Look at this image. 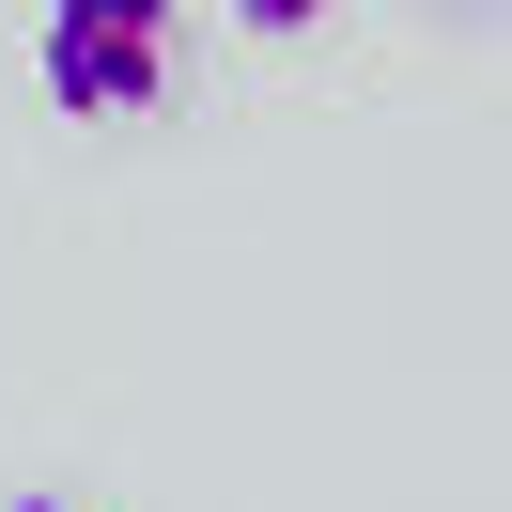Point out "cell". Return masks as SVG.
Returning a JSON list of instances; mask_svg holds the SVG:
<instances>
[{"instance_id": "obj_3", "label": "cell", "mask_w": 512, "mask_h": 512, "mask_svg": "<svg viewBox=\"0 0 512 512\" xmlns=\"http://www.w3.org/2000/svg\"><path fill=\"white\" fill-rule=\"evenodd\" d=\"M0 512H94V497H0Z\"/></svg>"}, {"instance_id": "obj_4", "label": "cell", "mask_w": 512, "mask_h": 512, "mask_svg": "<svg viewBox=\"0 0 512 512\" xmlns=\"http://www.w3.org/2000/svg\"><path fill=\"white\" fill-rule=\"evenodd\" d=\"M481 16H512V0H481Z\"/></svg>"}, {"instance_id": "obj_2", "label": "cell", "mask_w": 512, "mask_h": 512, "mask_svg": "<svg viewBox=\"0 0 512 512\" xmlns=\"http://www.w3.org/2000/svg\"><path fill=\"white\" fill-rule=\"evenodd\" d=\"M311 16H342V0H233V32H311Z\"/></svg>"}, {"instance_id": "obj_1", "label": "cell", "mask_w": 512, "mask_h": 512, "mask_svg": "<svg viewBox=\"0 0 512 512\" xmlns=\"http://www.w3.org/2000/svg\"><path fill=\"white\" fill-rule=\"evenodd\" d=\"M171 47H187V0H47L32 78L63 125H156L171 109Z\"/></svg>"}]
</instances>
